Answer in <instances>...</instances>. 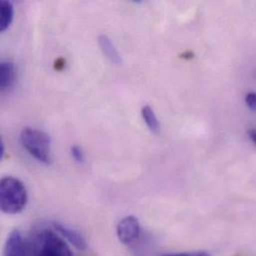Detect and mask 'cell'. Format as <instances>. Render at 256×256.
I'll return each mask as SVG.
<instances>
[{"mask_svg": "<svg viewBox=\"0 0 256 256\" xmlns=\"http://www.w3.org/2000/svg\"><path fill=\"white\" fill-rule=\"evenodd\" d=\"M27 190L21 180L5 176L0 182V206L7 214H16L24 210L27 204Z\"/></svg>", "mask_w": 256, "mask_h": 256, "instance_id": "6da1fadb", "label": "cell"}, {"mask_svg": "<svg viewBox=\"0 0 256 256\" xmlns=\"http://www.w3.org/2000/svg\"><path fill=\"white\" fill-rule=\"evenodd\" d=\"M31 256H74L64 238L55 230H42L32 242Z\"/></svg>", "mask_w": 256, "mask_h": 256, "instance_id": "7a4b0ae2", "label": "cell"}, {"mask_svg": "<svg viewBox=\"0 0 256 256\" xmlns=\"http://www.w3.org/2000/svg\"><path fill=\"white\" fill-rule=\"evenodd\" d=\"M19 140L21 146L38 162L45 164L51 162V140L45 132L24 128L20 132Z\"/></svg>", "mask_w": 256, "mask_h": 256, "instance_id": "3957f363", "label": "cell"}, {"mask_svg": "<svg viewBox=\"0 0 256 256\" xmlns=\"http://www.w3.org/2000/svg\"><path fill=\"white\" fill-rule=\"evenodd\" d=\"M140 234V226L138 220L134 216H128L123 218L117 226V236L119 240L130 246L138 240Z\"/></svg>", "mask_w": 256, "mask_h": 256, "instance_id": "277c9868", "label": "cell"}, {"mask_svg": "<svg viewBox=\"0 0 256 256\" xmlns=\"http://www.w3.org/2000/svg\"><path fill=\"white\" fill-rule=\"evenodd\" d=\"M53 228L55 232H57L64 240H66L69 244L74 246L77 250H87L88 246H87L86 240L79 230L60 222H54Z\"/></svg>", "mask_w": 256, "mask_h": 256, "instance_id": "5b68a950", "label": "cell"}, {"mask_svg": "<svg viewBox=\"0 0 256 256\" xmlns=\"http://www.w3.org/2000/svg\"><path fill=\"white\" fill-rule=\"evenodd\" d=\"M3 256H28L26 242L19 230H15L8 236Z\"/></svg>", "mask_w": 256, "mask_h": 256, "instance_id": "8992f818", "label": "cell"}, {"mask_svg": "<svg viewBox=\"0 0 256 256\" xmlns=\"http://www.w3.org/2000/svg\"><path fill=\"white\" fill-rule=\"evenodd\" d=\"M99 45L103 51V53L106 55V57L114 64L120 65L122 64V57L119 54L117 48L115 47L112 40L105 34H101L98 38Z\"/></svg>", "mask_w": 256, "mask_h": 256, "instance_id": "52a82bcc", "label": "cell"}, {"mask_svg": "<svg viewBox=\"0 0 256 256\" xmlns=\"http://www.w3.org/2000/svg\"><path fill=\"white\" fill-rule=\"evenodd\" d=\"M15 69L14 65L10 61H3L0 64V88L6 90L10 88L14 82Z\"/></svg>", "mask_w": 256, "mask_h": 256, "instance_id": "ba28073f", "label": "cell"}, {"mask_svg": "<svg viewBox=\"0 0 256 256\" xmlns=\"http://www.w3.org/2000/svg\"><path fill=\"white\" fill-rule=\"evenodd\" d=\"M0 30L3 32L10 26L14 16L13 4L10 1L2 0L0 2Z\"/></svg>", "mask_w": 256, "mask_h": 256, "instance_id": "9c48e42d", "label": "cell"}, {"mask_svg": "<svg viewBox=\"0 0 256 256\" xmlns=\"http://www.w3.org/2000/svg\"><path fill=\"white\" fill-rule=\"evenodd\" d=\"M142 117L144 121V123L146 124L148 128H150V130L154 134H158L160 132V123L158 120L154 112V110L146 105L142 108Z\"/></svg>", "mask_w": 256, "mask_h": 256, "instance_id": "30bf717a", "label": "cell"}, {"mask_svg": "<svg viewBox=\"0 0 256 256\" xmlns=\"http://www.w3.org/2000/svg\"><path fill=\"white\" fill-rule=\"evenodd\" d=\"M70 152H71L72 158L75 160L76 162L83 164L85 162V154H84L81 146H79L77 144H74V146H71Z\"/></svg>", "mask_w": 256, "mask_h": 256, "instance_id": "8fae6325", "label": "cell"}, {"mask_svg": "<svg viewBox=\"0 0 256 256\" xmlns=\"http://www.w3.org/2000/svg\"><path fill=\"white\" fill-rule=\"evenodd\" d=\"M160 256H212L210 254L204 250L198 252H174V254H166Z\"/></svg>", "mask_w": 256, "mask_h": 256, "instance_id": "7c38bea8", "label": "cell"}, {"mask_svg": "<svg viewBox=\"0 0 256 256\" xmlns=\"http://www.w3.org/2000/svg\"><path fill=\"white\" fill-rule=\"evenodd\" d=\"M246 104L252 111L256 112V93L252 92L246 96Z\"/></svg>", "mask_w": 256, "mask_h": 256, "instance_id": "4fadbf2b", "label": "cell"}, {"mask_svg": "<svg viewBox=\"0 0 256 256\" xmlns=\"http://www.w3.org/2000/svg\"><path fill=\"white\" fill-rule=\"evenodd\" d=\"M248 134L250 136V138L252 140V142L256 144V128H252L248 130Z\"/></svg>", "mask_w": 256, "mask_h": 256, "instance_id": "5bb4252c", "label": "cell"}, {"mask_svg": "<svg viewBox=\"0 0 256 256\" xmlns=\"http://www.w3.org/2000/svg\"><path fill=\"white\" fill-rule=\"evenodd\" d=\"M182 56V58H184V59H192L194 58V53L192 51H186Z\"/></svg>", "mask_w": 256, "mask_h": 256, "instance_id": "9a60e30c", "label": "cell"}, {"mask_svg": "<svg viewBox=\"0 0 256 256\" xmlns=\"http://www.w3.org/2000/svg\"><path fill=\"white\" fill-rule=\"evenodd\" d=\"M3 154H4V144H3V140H1L0 142V158H3Z\"/></svg>", "mask_w": 256, "mask_h": 256, "instance_id": "2e32d148", "label": "cell"}]
</instances>
